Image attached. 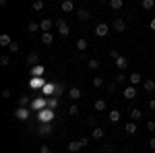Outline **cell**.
Listing matches in <instances>:
<instances>
[{
	"label": "cell",
	"mask_w": 155,
	"mask_h": 153,
	"mask_svg": "<svg viewBox=\"0 0 155 153\" xmlns=\"http://www.w3.org/2000/svg\"><path fill=\"white\" fill-rule=\"evenodd\" d=\"M104 135H106V132H104V128H99V126L91 130V139H95V141H99V139H104Z\"/></svg>",
	"instance_id": "cell-19"
},
{
	"label": "cell",
	"mask_w": 155,
	"mask_h": 153,
	"mask_svg": "<svg viewBox=\"0 0 155 153\" xmlns=\"http://www.w3.org/2000/svg\"><path fill=\"white\" fill-rule=\"evenodd\" d=\"M116 87H118V85H116V83H107V85H106L107 93H116Z\"/></svg>",
	"instance_id": "cell-37"
},
{
	"label": "cell",
	"mask_w": 155,
	"mask_h": 153,
	"mask_svg": "<svg viewBox=\"0 0 155 153\" xmlns=\"http://www.w3.org/2000/svg\"><path fill=\"white\" fill-rule=\"evenodd\" d=\"M11 95H12L11 89H4V91H2V97H11Z\"/></svg>",
	"instance_id": "cell-46"
},
{
	"label": "cell",
	"mask_w": 155,
	"mask_h": 153,
	"mask_svg": "<svg viewBox=\"0 0 155 153\" xmlns=\"http://www.w3.org/2000/svg\"><path fill=\"white\" fill-rule=\"evenodd\" d=\"M124 97H126V99H134V97H137V87H132V85H128V87H126V89H124Z\"/></svg>",
	"instance_id": "cell-12"
},
{
	"label": "cell",
	"mask_w": 155,
	"mask_h": 153,
	"mask_svg": "<svg viewBox=\"0 0 155 153\" xmlns=\"http://www.w3.org/2000/svg\"><path fill=\"white\" fill-rule=\"evenodd\" d=\"M87 66H89L91 71H97V68H99V60H97V58H91V60H87Z\"/></svg>",
	"instance_id": "cell-28"
},
{
	"label": "cell",
	"mask_w": 155,
	"mask_h": 153,
	"mask_svg": "<svg viewBox=\"0 0 155 153\" xmlns=\"http://www.w3.org/2000/svg\"><path fill=\"white\" fill-rule=\"evenodd\" d=\"M120 56H122V54H118V52H116V50H112V52H110V58L114 60V62H116V60H118Z\"/></svg>",
	"instance_id": "cell-42"
},
{
	"label": "cell",
	"mask_w": 155,
	"mask_h": 153,
	"mask_svg": "<svg viewBox=\"0 0 155 153\" xmlns=\"http://www.w3.org/2000/svg\"><path fill=\"white\" fill-rule=\"evenodd\" d=\"M101 153H114L112 143H104V145H101Z\"/></svg>",
	"instance_id": "cell-30"
},
{
	"label": "cell",
	"mask_w": 155,
	"mask_h": 153,
	"mask_svg": "<svg viewBox=\"0 0 155 153\" xmlns=\"http://www.w3.org/2000/svg\"><path fill=\"white\" fill-rule=\"evenodd\" d=\"M39 153H52V149H50L48 145H41V147H39Z\"/></svg>",
	"instance_id": "cell-44"
},
{
	"label": "cell",
	"mask_w": 155,
	"mask_h": 153,
	"mask_svg": "<svg viewBox=\"0 0 155 153\" xmlns=\"http://www.w3.org/2000/svg\"><path fill=\"white\" fill-rule=\"evenodd\" d=\"M128 83H130L132 87H137L139 83H143V77H141V72H132L130 77H128Z\"/></svg>",
	"instance_id": "cell-10"
},
{
	"label": "cell",
	"mask_w": 155,
	"mask_h": 153,
	"mask_svg": "<svg viewBox=\"0 0 155 153\" xmlns=\"http://www.w3.org/2000/svg\"><path fill=\"white\" fill-rule=\"evenodd\" d=\"M37 120H39V124H52V120H54V110H41L39 114H37Z\"/></svg>",
	"instance_id": "cell-1"
},
{
	"label": "cell",
	"mask_w": 155,
	"mask_h": 153,
	"mask_svg": "<svg viewBox=\"0 0 155 153\" xmlns=\"http://www.w3.org/2000/svg\"><path fill=\"white\" fill-rule=\"evenodd\" d=\"M31 75H33V77H41V75H44V66H33Z\"/></svg>",
	"instance_id": "cell-32"
},
{
	"label": "cell",
	"mask_w": 155,
	"mask_h": 153,
	"mask_svg": "<svg viewBox=\"0 0 155 153\" xmlns=\"http://www.w3.org/2000/svg\"><path fill=\"white\" fill-rule=\"evenodd\" d=\"M143 87H145L147 93H153V91H155V81H153V79H147V81L143 83Z\"/></svg>",
	"instance_id": "cell-21"
},
{
	"label": "cell",
	"mask_w": 155,
	"mask_h": 153,
	"mask_svg": "<svg viewBox=\"0 0 155 153\" xmlns=\"http://www.w3.org/2000/svg\"><path fill=\"white\" fill-rule=\"evenodd\" d=\"M68 114H71V116H79V106H77V104H72V106L68 108Z\"/></svg>",
	"instance_id": "cell-35"
},
{
	"label": "cell",
	"mask_w": 155,
	"mask_h": 153,
	"mask_svg": "<svg viewBox=\"0 0 155 153\" xmlns=\"http://www.w3.org/2000/svg\"><path fill=\"white\" fill-rule=\"evenodd\" d=\"M87 124H89L91 128H97V120H95L93 116H89V118H87Z\"/></svg>",
	"instance_id": "cell-38"
},
{
	"label": "cell",
	"mask_w": 155,
	"mask_h": 153,
	"mask_svg": "<svg viewBox=\"0 0 155 153\" xmlns=\"http://www.w3.org/2000/svg\"><path fill=\"white\" fill-rule=\"evenodd\" d=\"M87 48H89V42H87L85 37H79V39H77V50H79V54H83Z\"/></svg>",
	"instance_id": "cell-11"
},
{
	"label": "cell",
	"mask_w": 155,
	"mask_h": 153,
	"mask_svg": "<svg viewBox=\"0 0 155 153\" xmlns=\"http://www.w3.org/2000/svg\"><path fill=\"white\" fill-rule=\"evenodd\" d=\"M81 89H79V87H71V89H68V97H71V99H81Z\"/></svg>",
	"instance_id": "cell-16"
},
{
	"label": "cell",
	"mask_w": 155,
	"mask_h": 153,
	"mask_svg": "<svg viewBox=\"0 0 155 153\" xmlns=\"http://www.w3.org/2000/svg\"><path fill=\"white\" fill-rule=\"evenodd\" d=\"M126 81V75H124V72H118V75H116V83H124Z\"/></svg>",
	"instance_id": "cell-41"
},
{
	"label": "cell",
	"mask_w": 155,
	"mask_h": 153,
	"mask_svg": "<svg viewBox=\"0 0 155 153\" xmlns=\"http://www.w3.org/2000/svg\"><path fill=\"white\" fill-rule=\"evenodd\" d=\"M52 132H54L52 124H39L37 126V137L39 139H48V137H52Z\"/></svg>",
	"instance_id": "cell-2"
},
{
	"label": "cell",
	"mask_w": 155,
	"mask_h": 153,
	"mask_svg": "<svg viewBox=\"0 0 155 153\" xmlns=\"http://www.w3.org/2000/svg\"><path fill=\"white\" fill-rule=\"evenodd\" d=\"M27 31H29V33H37V31H39V23H35V21H29V25H27Z\"/></svg>",
	"instance_id": "cell-25"
},
{
	"label": "cell",
	"mask_w": 155,
	"mask_h": 153,
	"mask_svg": "<svg viewBox=\"0 0 155 153\" xmlns=\"http://www.w3.org/2000/svg\"><path fill=\"white\" fill-rule=\"evenodd\" d=\"M107 120H110L112 124L120 122V112H118V110H112V112H110V116H107Z\"/></svg>",
	"instance_id": "cell-23"
},
{
	"label": "cell",
	"mask_w": 155,
	"mask_h": 153,
	"mask_svg": "<svg viewBox=\"0 0 155 153\" xmlns=\"http://www.w3.org/2000/svg\"><path fill=\"white\" fill-rule=\"evenodd\" d=\"M81 149H83V145H81L79 141H71V143H68V151H71V153H79Z\"/></svg>",
	"instance_id": "cell-17"
},
{
	"label": "cell",
	"mask_w": 155,
	"mask_h": 153,
	"mask_svg": "<svg viewBox=\"0 0 155 153\" xmlns=\"http://www.w3.org/2000/svg\"><path fill=\"white\" fill-rule=\"evenodd\" d=\"M147 130H151V132H153V130H155V122H147Z\"/></svg>",
	"instance_id": "cell-47"
},
{
	"label": "cell",
	"mask_w": 155,
	"mask_h": 153,
	"mask_svg": "<svg viewBox=\"0 0 155 153\" xmlns=\"http://www.w3.org/2000/svg\"><path fill=\"white\" fill-rule=\"evenodd\" d=\"M11 44H12V37L8 33H2L0 35V46L2 48H11Z\"/></svg>",
	"instance_id": "cell-13"
},
{
	"label": "cell",
	"mask_w": 155,
	"mask_h": 153,
	"mask_svg": "<svg viewBox=\"0 0 155 153\" xmlns=\"http://www.w3.org/2000/svg\"><path fill=\"white\" fill-rule=\"evenodd\" d=\"M25 62H27V66H39V54H37V52H31V54H27Z\"/></svg>",
	"instance_id": "cell-5"
},
{
	"label": "cell",
	"mask_w": 155,
	"mask_h": 153,
	"mask_svg": "<svg viewBox=\"0 0 155 153\" xmlns=\"http://www.w3.org/2000/svg\"><path fill=\"white\" fill-rule=\"evenodd\" d=\"M112 29H114V31H118V33H124V31H126V21H124L122 17H118V19L112 23Z\"/></svg>",
	"instance_id": "cell-4"
},
{
	"label": "cell",
	"mask_w": 155,
	"mask_h": 153,
	"mask_svg": "<svg viewBox=\"0 0 155 153\" xmlns=\"http://www.w3.org/2000/svg\"><path fill=\"white\" fill-rule=\"evenodd\" d=\"M54 23H56V29H58V33L62 37H68V35H71V29H68V25H66L64 19H58V21H54Z\"/></svg>",
	"instance_id": "cell-3"
},
{
	"label": "cell",
	"mask_w": 155,
	"mask_h": 153,
	"mask_svg": "<svg viewBox=\"0 0 155 153\" xmlns=\"http://www.w3.org/2000/svg\"><path fill=\"white\" fill-rule=\"evenodd\" d=\"M54 91H56V85H46V87H44V93H46V95L54 93Z\"/></svg>",
	"instance_id": "cell-36"
},
{
	"label": "cell",
	"mask_w": 155,
	"mask_h": 153,
	"mask_svg": "<svg viewBox=\"0 0 155 153\" xmlns=\"http://www.w3.org/2000/svg\"><path fill=\"white\" fill-rule=\"evenodd\" d=\"M124 130H126V132H128V135H134V132H137V124H134V122H126V126H124Z\"/></svg>",
	"instance_id": "cell-27"
},
{
	"label": "cell",
	"mask_w": 155,
	"mask_h": 153,
	"mask_svg": "<svg viewBox=\"0 0 155 153\" xmlns=\"http://www.w3.org/2000/svg\"><path fill=\"white\" fill-rule=\"evenodd\" d=\"M107 4H110V8H112V11H120V8L124 6V0H110Z\"/></svg>",
	"instance_id": "cell-22"
},
{
	"label": "cell",
	"mask_w": 155,
	"mask_h": 153,
	"mask_svg": "<svg viewBox=\"0 0 155 153\" xmlns=\"http://www.w3.org/2000/svg\"><path fill=\"white\" fill-rule=\"evenodd\" d=\"M60 8H62V12H72L74 11V2H72V0H62Z\"/></svg>",
	"instance_id": "cell-9"
},
{
	"label": "cell",
	"mask_w": 155,
	"mask_h": 153,
	"mask_svg": "<svg viewBox=\"0 0 155 153\" xmlns=\"http://www.w3.org/2000/svg\"><path fill=\"white\" fill-rule=\"evenodd\" d=\"M79 143H81L83 147H87V145H89V137H81V139H79Z\"/></svg>",
	"instance_id": "cell-45"
},
{
	"label": "cell",
	"mask_w": 155,
	"mask_h": 153,
	"mask_svg": "<svg viewBox=\"0 0 155 153\" xmlns=\"http://www.w3.org/2000/svg\"><path fill=\"white\" fill-rule=\"evenodd\" d=\"M141 118H143V112H141L139 108H134V110H130V120H132V122H139Z\"/></svg>",
	"instance_id": "cell-18"
},
{
	"label": "cell",
	"mask_w": 155,
	"mask_h": 153,
	"mask_svg": "<svg viewBox=\"0 0 155 153\" xmlns=\"http://www.w3.org/2000/svg\"><path fill=\"white\" fill-rule=\"evenodd\" d=\"M114 66H116V68H118V71L122 72L124 68H126V66H128V56H120V58L116 60V62H114Z\"/></svg>",
	"instance_id": "cell-8"
},
{
	"label": "cell",
	"mask_w": 155,
	"mask_h": 153,
	"mask_svg": "<svg viewBox=\"0 0 155 153\" xmlns=\"http://www.w3.org/2000/svg\"><path fill=\"white\" fill-rule=\"evenodd\" d=\"M0 64H2V66H8V64H11V58H8V56H0Z\"/></svg>",
	"instance_id": "cell-40"
},
{
	"label": "cell",
	"mask_w": 155,
	"mask_h": 153,
	"mask_svg": "<svg viewBox=\"0 0 155 153\" xmlns=\"http://www.w3.org/2000/svg\"><path fill=\"white\" fill-rule=\"evenodd\" d=\"M107 33H110V25H107V23H99L95 27V35L97 37H106Z\"/></svg>",
	"instance_id": "cell-7"
},
{
	"label": "cell",
	"mask_w": 155,
	"mask_h": 153,
	"mask_svg": "<svg viewBox=\"0 0 155 153\" xmlns=\"http://www.w3.org/2000/svg\"><path fill=\"white\" fill-rule=\"evenodd\" d=\"M8 52H11V54H17V52H19V44H17V42H12L11 48H8Z\"/></svg>",
	"instance_id": "cell-39"
},
{
	"label": "cell",
	"mask_w": 155,
	"mask_h": 153,
	"mask_svg": "<svg viewBox=\"0 0 155 153\" xmlns=\"http://www.w3.org/2000/svg\"><path fill=\"white\" fill-rule=\"evenodd\" d=\"M44 6H46V2H44V0H35V2H33V11H41Z\"/></svg>",
	"instance_id": "cell-33"
},
{
	"label": "cell",
	"mask_w": 155,
	"mask_h": 153,
	"mask_svg": "<svg viewBox=\"0 0 155 153\" xmlns=\"http://www.w3.org/2000/svg\"><path fill=\"white\" fill-rule=\"evenodd\" d=\"M31 87H33V89H39V87H41V81H39V79H33V81H31Z\"/></svg>",
	"instance_id": "cell-43"
},
{
	"label": "cell",
	"mask_w": 155,
	"mask_h": 153,
	"mask_svg": "<svg viewBox=\"0 0 155 153\" xmlns=\"http://www.w3.org/2000/svg\"><path fill=\"white\" fill-rule=\"evenodd\" d=\"M149 147H151V149H155V137L151 139V141H149Z\"/></svg>",
	"instance_id": "cell-49"
},
{
	"label": "cell",
	"mask_w": 155,
	"mask_h": 153,
	"mask_svg": "<svg viewBox=\"0 0 155 153\" xmlns=\"http://www.w3.org/2000/svg\"><path fill=\"white\" fill-rule=\"evenodd\" d=\"M149 27H151V29H153V31H155V19H153V21H151V23H149Z\"/></svg>",
	"instance_id": "cell-50"
},
{
	"label": "cell",
	"mask_w": 155,
	"mask_h": 153,
	"mask_svg": "<svg viewBox=\"0 0 155 153\" xmlns=\"http://www.w3.org/2000/svg\"><path fill=\"white\" fill-rule=\"evenodd\" d=\"M15 116L19 118V120H27V118H29V110H27V108H19V110L15 112Z\"/></svg>",
	"instance_id": "cell-15"
},
{
	"label": "cell",
	"mask_w": 155,
	"mask_h": 153,
	"mask_svg": "<svg viewBox=\"0 0 155 153\" xmlns=\"http://www.w3.org/2000/svg\"><path fill=\"white\" fill-rule=\"evenodd\" d=\"M106 108V99H95V112H104Z\"/></svg>",
	"instance_id": "cell-26"
},
{
	"label": "cell",
	"mask_w": 155,
	"mask_h": 153,
	"mask_svg": "<svg viewBox=\"0 0 155 153\" xmlns=\"http://www.w3.org/2000/svg\"><path fill=\"white\" fill-rule=\"evenodd\" d=\"M91 83H93V87H104V83H106V81H104V77H93V81H91Z\"/></svg>",
	"instance_id": "cell-31"
},
{
	"label": "cell",
	"mask_w": 155,
	"mask_h": 153,
	"mask_svg": "<svg viewBox=\"0 0 155 153\" xmlns=\"http://www.w3.org/2000/svg\"><path fill=\"white\" fill-rule=\"evenodd\" d=\"M153 6H155L153 0H141V8H143V11H151Z\"/></svg>",
	"instance_id": "cell-24"
},
{
	"label": "cell",
	"mask_w": 155,
	"mask_h": 153,
	"mask_svg": "<svg viewBox=\"0 0 155 153\" xmlns=\"http://www.w3.org/2000/svg\"><path fill=\"white\" fill-rule=\"evenodd\" d=\"M52 27H56V23H54V21H50V19H44V21L39 23L41 33H52Z\"/></svg>",
	"instance_id": "cell-6"
},
{
	"label": "cell",
	"mask_w": 155,
	"mask_h": 153,
	"mask_svg": "<svg viewBox=\"0 0 155 153\" xmlns=\"http://www.w3.org/2000/svg\"><path fill=\"white\" fill-rule=\"evenodd\" d=\"M27 104L31 106V99H29V95H21V99H19V108H27Z\"/></svg>",
	"instance_id": "cell-29"
},
{
	"label": "cell",
	"mask_w": 155,
	"mask_h": 153,
	"mask_svg": "<svg viewBox=\"0 0 155 153\" xmlns=\"http://www.w3.org/2000/svg\"><path fill=\"white\" fill-rule=\"evenodd\" d=\"M77 17H79V21H87V19L91 17V12L87 11V8H79V11H77Z\"/></svg>",
	"instance_id": "cell-20"
},
{
	"label": "cell",
	"mask_w": 155,
	"mask_h": 153,
	"mask_svg": "<svg viewBox=\"0 0 155 153\" xmlns=\"http://www.w3.org/2000/svg\"><path fill=\"white\" fill-rule=\"evenodd\" d=\"M56 106H58V97H50V99H48V108H50V110H54Z\"/></svg>",
	"instance_id": "cell-34"
},
{
	"label": "cell",
	"mask_w": 155,
	"mask_h": 153,
	"mask_svg": "<svg viewBox=\"0 0 155 153\" xmlns=\"http://www.w3.org/2000/svg\"><path fill=\"white\" fill-rule=\"evenodd\" d=\"M149 110H155V99H149Z\"/></svg>",
	"instance_id": "cell-48"
},
{
	"label": "cell",
	"mask_w": 155,
	"mask_h": 153,
	"mask_svg": "<svg viewBox=\"0 0 155 153\" xmlns=\"http://www.w3.org/2000/svg\"><path fill=\"white\" fill-rule=\"evenodd\" d=\"M39 39H41L44 46H52V44H54V35H52V33H41Z\"/></svg>",
	"instance_id": "cell-14"
}]
</instances>
